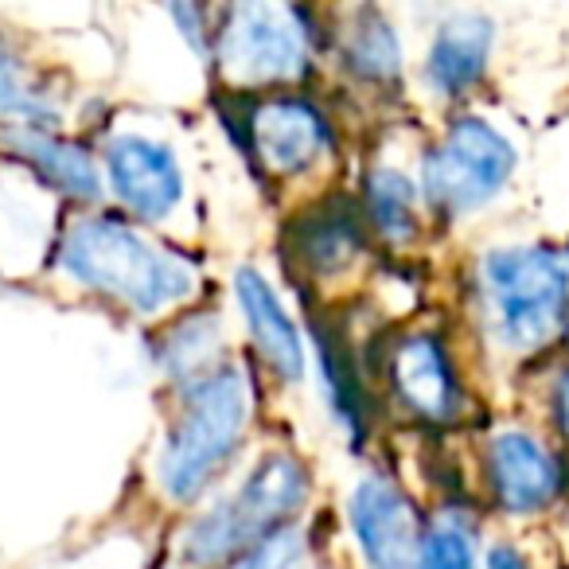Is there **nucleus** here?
Wrapping results in <instances>:
<instances>
[{"mask_svg":"<svg viewBox=\"0 0 569 569\" xmlns=\"http://www.w3.org/2000/svg\"><path fill=\"white\" fill-rule=\"evenodd\" d=\"M367 211L387 238H410L418 227V191L402 172H375L367 180Z\"/></svg>","mask_w":569,"mask_h":569,"instance_id":"14","label":"nucleus"},{"mask_svg":"<svg viewBox=\"0 0 569 569\" xmlns=\"http://www.w3.org/2000/svg\"><path fill=\"white\" fill-rule=\"evenodd\" d=\"M246 569H301V542L293 535H277L250 553Z\"/></svg>","mask_w":569,"mask_h":569,"instance_id":"20","label":"nucleus"},{"mask_svg":"<svg viewBox=\"0 0 569 569\" xmlns=\"http://www.w3.org/2000/svg\"><path fill=\"white\" fill-rule=\"evenodd\" d=\"M238 305H242V317L253 332V343L261 348L266 363L281 375L284 382H297L305 375V343L297 336L293 320L284 317L277 293L266 284V277L253 273V269H238Z\"/></svg>","mask_w":569,"mask_h":569,"instance_id":"12","label":"nucleus"},{"mask_svg":"<svg viewBox=\"0 0 569 569\" xmlns=\"http://www.w3.org/2000/svg\"><path fill=\"white\" fill-rule=\"evenodd\" d=\"M40 113H43L40 94H32L20 67L0 51V118H40Z\"/></svg>","mask_w":569,"mask_h":569,"instance_id":"19","label":"nucleus"},{"mask_svg":"<svg viewBox=\"0 0 569 569\" xmlns=\"http://www.w3.org/2000/svg\"><path fill=\"white\" fill-rule=\"evenodd\" d=\"M491 332L507 351H542L569 325V261L550 246H503L480 261Z\"/></svg>","mask_w":569,"mask_h":569,"instance_id":"2","label":"nucleus"},{"mask_svg":"<svg viewBox=\"0 0 569 569\" xmlns=\"http://www.w3.org/2000/svg\"><path fill=\"white\" fill-rule=\"evenodd\" d=\"M219 63L238 82H277L305 74L309 48L297 12L273 4L230 9L227 24L219 28Z\"/></svg>","mask_w":569,"mask_h":569,"instance_id":"6","label":"nucleus"},{"mask_svg":"<svg viewBox=\"0 0 569 569\" xmlns=\"http://www.w3.org/2000/svg\"><path fill=\"white\" fill-rule=\"evenodd\" d=\"M483 569H530V561L522 558L519 546L499 542V546H491V553H488V561H483Z\"/></svg>","mask_w":569,"mask_h":569,"instance_id":"22","label":"nucleus"},{"mask_svg":"<svg viewBox=\"0 0 569 569\" xmlns=\"http://www.w3.org/2000/svg\"><path fill=\"white\" fill-rule=\"evenodd\" d=\"M250 421V387L238 371L207 375L191 387L183 413L160 457V480L172 499H191L227 465Z\"/></svg>","mask_w":569,"mask_h":569,"instance_id":"3","label":"nucleus"},{"mask_svg":"<svg viewBox=\"0 0 569 569\" xmlns=\"http://www.w3.org/2000/svg\"><path fill=\"white\" fill-rule=\"evenodd\" d=\"M418 569H476V538L465 522H437L421 538Z\"/></svg>","mask_w":569,"mask_h":569,"instance_id":"18","label":"nucleus"},{"mask_svg":"<svg viewBox=\"0 0 569 569\" xmlns=\"http://www.w3.org/2000/svg\"><path fill=\"white\" fill-rule=\"evenodd\" d=\"M561 253H566V261H569V246H566V250H561Z\"/></svg>","mask_w":569,"mask_h":569,"instance_id":"23","label":"nucleus"},{"mask_svg":"<svg viewBox=\"0 0 569 569\" xmlns=\"http://www.w3.org/2000/svg\"><path fill=\"white\" fill-rule=\"evenodd\" d=\"M301 250L317 269H336L359 250V234L343 214H317L309 222V230H305Z\"/></svg>","mask_w":569,"mask_h":569,"instance_id":"17","label":"nucleus"},{"mask_svg":"<svg viewBox=\"0 0 569 569\" xmlns=\"http://www.w3.org/2000/svg\"><path fill=\"white\" fill-rule=\"evenodd\" d=\"M110 183L129 211L144 219H164L183 196V176L176 157L157 141L144 137H121L106 152Z\"/></svg>","mask_w":569,"mask_h":569,"instance_id":"9","label":"nucleus"},{"mask_svg":"<svg viewBox=\"0 0 569 569\" xmlns=\"http://www.w3.org/2000/svg\"><path fill=\"white\" fill-rule=\"evenodd\" d=\"M351 527L371 569H418L421 519L390 480H363L351 499Z\"/></svg>","mask_w":569,"mask_h":569,"instance_id":"8","label":"nucleus"},{"mask_svg":"<svg viewBox=\"0 0 569 569\" xmlns=\"http://www.w3.org/2000/svg\"><path fill=\"white\" fill-rule=\"evenodd\" d=\"M67 273H74L82 284L126 301L137 312H157L164 305L191 293L196 273L180 253L149 242L141 230H133L121 219H82L63 238Z\"/></svg>","mask_w":569,"mask_h":569,"instance_id":"1","label":"nucleus"},{"mask_svg":"<svg viewBox=\"0 0 569 569\" xmlns=\"http://www.w3.org/2000/svg\"><path fill=\"white\" fill-rule=\"evenodd\" d=\"M24 152L32 164H40V172L48 176L51 183L67 191V196H94L98 191V172L90 164V157L82 149L67 141H56V137H24Z\"/></svg>","mask_w":569,"mask_h":569,"instance_id":"15","label":"nucleus"},{"mask_svg":"<svg viewBox=\"0 0 569 569\" xmlns=\"http://www.w3.org/2000/svg\"><path fill=\"white\" fill-rule=\"evenodd\" d=\"M491 56V20L480 12L452 17L429 48V82L445 98H460L483 79Z\"/></svg>","mask_w":569,"mask_h":569,"instance_id":"13","label":"nucleus"},{"mask_svg":"<svg viewBox=\"0 0 569 569\" xmlns=\"http://www.w3.org/2000/svg\"><path fill=\"white\" fill-rule=\"evenodd\" d=\"M250 144L253 157L269 172H301L328 144V121L317 113V106L301 102V98H273V102L253 106Z\"/></svg>","mask_w":569,"mask_h":569,"instance_id":"10","label":"nucleus"},{"mask_svg":"<svg viewBox=\"0 0 569 569\" xmlns=\"http://www.w3.org/2000/svg\"><path fill=\"white\" fill-rule=\"evenodd\" d=\"M550 421L561 441L569 445V367H561L550 382Z\"/></svg>","mask_w":569,"mask_h":569,"instance_id":"21","label":"nucleus"},{"mask_svg":"<svg viewBox=\"0 0 569 569\" xmlns=\"http://www.w3.org/2000/svg\"><path fill=\"white\" fill-rule=\"evenodd\" d=\"M491 496L511 515H538L569 491V465L522 429L491 437L488 445Z\"/></svg>","mask_w":569,"mask_h":569,"instance_id":"7","label":"nucleus"},{"mask_svg":"<svg viewBox=\"0 0 569 569\" xmlns=\"http://www.w3.org/2000/svg\"><path fill=\"white\" fill-rule=\"evenodd\" d=\"M348 63L351 71H359L371 82H390L402 71V51H398V40L390 32L387 20H379L375 12H363L348 40Z\"/></svg>","mask_w":569,"mask_h":569,"instance_id":"16","label":"nucleus"},{"mask_svg":"<svg viewBox=\"0 0 569 569\" xmlns=\"http://www.w3.org/2000/svg\"><path fill=\"white\" fill-rule=\"evenodd\" d=\"M395 390L413 413L429 421H452L460 413V382L449 363V351L433 336H410L398 343L395 363Z\"/></svg>","mask_w":569,"mask_h":569,"instance_id":"11","label":"nucleus"},{"mask_svg":"<svg viewBox=\"0 0 569 569\" xmlns=\"http://www.w3.org/2000/svg\"><path fill=\"white\" fill-rule=\"evenodd\" d=\"M519 152L483 118H457L426 157V199L441 214H465L507 188Z\"/></svg>","mask_w":569,"mask_h":569,"instance_id":"5","label":"nucleus"},{"mask_svg":"<svg viewBox=\"0 0 569 569\" xmlns=\"http://www.w3.org/2000/svg\"><path fill=\"white\" fill-rule=\"evenodd\" d=\"M309 496V472L293 457H269L253 476L211 515L196 522L183 558L188 566H222L250 546H266L289 515Z\"/></svg>","mask_w":569,"mask_h":569,"instance_id":"4","label":"nucleus"},{"mask_svg":"<svg viewBox=\"0 0 569 569\" xmlns=\"http://www.w3.org/2000/svg\"><path fill=\"white\" fill-rule=\"evenodd\" d=\"M566 340H569V325H566Z\"/></svg>","mask_w":569,"mask_h":569,"instance_id":"24","label":"nucleus"}]
</instances>
